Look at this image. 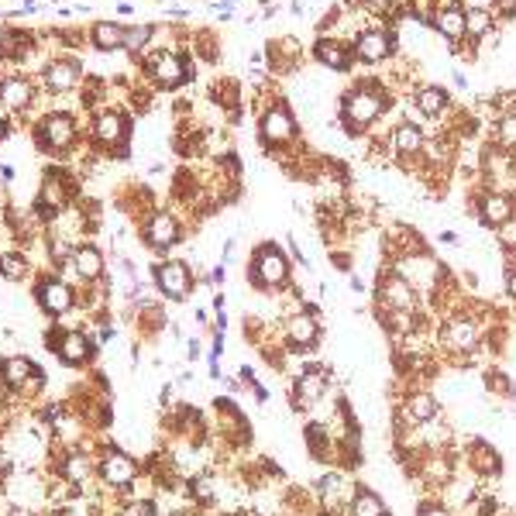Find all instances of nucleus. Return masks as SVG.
<instances>
[{
    "label": "nucleus",
    "mask_w": 516,
    "mask_h": 516,
    "mask_svg": "<svg viewBox=\"0 0 516 516\" xmlns=\"http://www.w3.org/2000/svg\"><path fill=\"white\" fill-rule=\"evenodd\" d=\"M396 94L389 90L379 73H358L351 79V86H344L338 96V128L344 131V138L358 141L379 128V121L389 114Z\"/></svg>",
    "instance_id": "obj_1"
},
{
    "label": "nucleus",
    "mask_w": 516,
    "mask_h": 516,
    "mask_svg": "<svg viewBox=\"0 0 516 516\" xmlns=\"http://www.w3.org/2000/svg\"><path fill=\"white\" fill-rule=\"evenodd\" d=\"M255 131L262 152L272 155L276 162H286L289 155L300 152V117L293 111L283 94H268L258 90L255 100Z\"/></svg>",
    "instance_id": "obj_2"
},
{
    "label": "nucleus",
    "mask_w": 516,
    "mask_h": 516,
    "mask_svg": "<svg viewBox=\"0 0 516 516\" xmlns=\"http://www.w3.org/2000/svg\"><path fill=\"white\" fill-rule=\"evenodd\" d=\"M193 52L179 49V45H155L141 56V79L152 86L155 94H172L193 83Z\"/></svg>",
    "instance_id": "obj_3"
},
{
    "label": "nucleus",
    "mask_w": 516,
    "mask_h": 516,
    "mask_svg": "<svg viewBox=\"0 0 516 516\" xmlns=\"http://www.w3.org/2000/svg\"><path fill=\"white\" fill-rule=\"evenodd\" d=\"M468 211L475 213L478 228L499 234V231L513 228L516 193L513 190H499V186H489V183L475 179V186H472V193H468Z\"/></svg>",
    "instance_id": "obj_4"
},
{
    "label": "nucleus",
    "mask_w": 516,
    "mask_h": 516,
    "mask_svg": "<svg viewBox=\"0 0 516 516\" xmlns=\"http://www.w3.org/2000/svg\"><path fill=\"white\" fill-rule=\"evenodd\" d=\"M293 279V258L286 249H279L276 241L255 245L249 258V283L262 293H283Z\"/></svg>",
    "instance_id": "obj_5"
},
{
    "label": "nucleus",
    "mask_w": 516,
    "mask_h": 516,
    "mask_svg": "<svg viewBox=\"0 0 516 516\" xmlns=\"http://www.w3.org/2000/svg\"><path fill=\"white\" fill-rule=\"evenodd\" d=\"M32 141L35 149L52 158H66L79 141V121L69 111H45V114L32 124Z\"/></svg>",
    "instance_id": "obj_6"
},
{
    "label": "nucleus",
    "mask_w": 516,
    "mask_h": 516,
    "mask_svg": "<svg viewBox=\"0 0 516 516\" xmlns=\"http://www.w3.org/2000/svg\"><path fill=\"white\" fill-rule=\"evenodd\" d=\"M351 52H355V62H358V66L379 69V66H385V62H393V59L400 56V35H396V28H389V24L376 14L372 24H365V28L355 32Z\"/></svg>",
    "instance_id": "obj_7"
},
{
    "label": "nucleus",
    "mask_w": 516,
    "mask_h": 516,
    "mask_svg": "<svg viewBox=\"0 0 516 516\" xmlns=\"http://www.w3.org/2000/svg\"><path fill=\"white\" fill-rule=\"evenodd\" d=\"M73 193H77L73 172L59 169V166L41 172V186L35 196V213L41 224H56L59 217L73 207Z\"/></svg>",
    "instance_id": "obj_8"
},
{
    "label": "nucleus",
    "mask_w": 516,
    "mask_h": 516,
    "mask_svg": "<svg viewBox=\"0 0 516 516\" xmlns=\"http://www.w3.org/2000/svg\"><path fill=\"white\" fill-rule=\"evenodd\" d=\"M90 138H94L96 152L104 155H128V138H131V117L121 107H100L90 117Z\"/></svg>",
    "instance_id": "obj_9"
},
{
    "label": "nucleus",
    "mask_w": 516,
    "mask_h": 516,
    "mask_svg": "<svg viewBox=\"0 0 516 516\" xmlns=\"http://www.w3.org/2000/svg\"><path fill=\"white\" fill-rule=\"evenodd\" d=\"M438 344L448 355H455V358H472L478 351V344H482V327H478V321L468 310L455 306L444 317V324H440Z\"/></svg>",
    "instance_id": "obj_10"
},
{
    "label": "nucleus",
    "mask_w": 516,
    "mask_h": 516,
    "mask_svg": "<svg viewBox=\"0 0 516 516\" xmlns=\"http://www.w3.org/2000/svg\"><path fill=\"white\" fill-rule=\"evenodd\" d=\"M141 241L145 249L155 255H166L169 249H176L183 241V224L169 207H155L145 221H141Z\"/></svg>",
    "instance_id": "obj_11"
},
{
    "label": "nucleus",
    "mask_w": 516,
    "mask_h": 516,
    "mask_svg": "<svg viewBox=\"0 0 516 516\" xmlns=\"http://www.w3.org/2000/svg\"><path fill=\"white\" fill-rule=\"evenodd\" d=\"M421 303V293L403 279L393 266H385L376 276V306L379 310H417Z\"/></svg>",
    "instance_id": "obj_12"
},
{
    "label": "nucleus",
    "mask_w": 516,
    "mask_h": 516,
    "mask_svg": "<svg viewBox=\"0 0 516 516\" xmlns=\"http://www.w3.org/2000/svg\"><path fill=\"white\" fill-rule=\"evenodd\" d=\"M41 86L49 96H66L83 86V62L77 56L49 59L41 66Z\"/></svg>",
    "instance_id": "obj_13"
},
{
    "label": "nucleus",
    "mask_w": 516,
    "mask_h": 516,
    "mask_svg": "<svg viewBox=\"0 0 516 516\" xmlns=\"http://www.w3.org/2000/svg\"><path fill=\"white\" fill-rule=\"evenodd\" d=\"M310 59L327 69V73H355V52H351V41L341 35H317L310 45Z\"/></svg>",
    "instance_id": "obj_14"
},
{
    "label": "nucleus",
    "mask_w": 516,
    "mask_h": 516,
    "mask_svg": "<svg viewBox=\"0 0 516 516\" xmlns=\"http://www.w3.org/2000/svg\"><path fill=\"white\" fill-rule=\"evenodd\" d=\"M152 283L166 300H186L193 293V266L183 258H162L152 268Z\"/></svg>",
    "instance_id": "obj_15"
},
{
    "label": "nucleus",
    "mask_w": 516,
    "mask_h": 516,
    "mask_svg": "<svg viewBox=\"0 0 516 516\" xmlns=\"http://www.w3.org/2000/svg\"><path fill=\"white\" fill-rule=\"evenodd\" d=\"M410 104H413V111H417L423 121H430V124H440L444 117L455 111L451 90H448L444 83H430V79H423L421 86L410 94Z\"/></svg>",
    "instance_id": "obj_16"
},
{
    "label": "nucleus",
    "mask_w": 516,
    "mask_h": 516,
    "mask_svg": "<svg viewBox=\"0 0 516 516\" xmlns=\"http://www.w3.org/2000/svg\"><path fill=\"white\" fill-rule=\"evenodd\" d=\"M327 385H330V372H327L324 365H306L303 372L296 376V383H293V410H310V406H317V403L327 396Z\"/></svg>",
    "instance_id": "obj_17"
},
{
    "label": "nucleus",
    "mask_w": 516,
    "mask_h": 516,
    "mask_svg": "<svg viewBox=\"0 0 516 516\" xmlns=\"http://www.w3.org/2000/svg\"><path fill=\"white\" fill-rule=\"evenodd\" d=\"M324 338V327H321V317L310 313V310H293L286 317V348L289 351H313Z\"/></svg>",
    "instance_id": "obj_18"
},
{
    "label": "nucleus",
    "mask_w": 516,
    "mask_h": 516,
    "mask_svg": "<svg viewBox=\"0 0 516 516\" xmlns=\"http://www.w3.org/2000/svg\"><path fill=\"white\" fill-rule=\"evenodd\" d=\"M35 303L41 306V313L49 317H66L73 306H77V293L66 279L59 276H41L39 286H35Z\"/></svg>",
    "instance_id": "obj_19"
},
{
    "label": "nucleus",
    "mask_w": 516,
    "mask_h": 516,
    "mask_svg": "<svg viewBox=\"0 0 516 516\" xmlns=\"http://www.w3.org/2000/svg\"><path fill=\"white\" fill-rule=\"evenodd\" d=\"M96 472H100V482L111 485V489H131L138 482V461L131 455H124L121 448H111L104 458L96 461Z\"/></svg>",
    "instance_id": "obj_20"
},
{
    "label": "nucleus",
    "mask_w": 516,
    "mask_h": 516,
    "mask_svg": "<svg viewBox=\"0 0 516 516\" xmlns=\"http://www.w3.org/2000/svg\"><path fill=\"white\" fill-rule=\"evenodd\" d=\"M0 383L7 385L11 393H21V396H24V393H39L45 376L35 368V362L14 355V358H4V362H0Z\"/></svg>",
    "instance_id": "obj_21"
},
{
    "label": "nucleus",
    "mask_w": 516,
    "mask_h": 516,
    "mask_svg": "<svg viewBox=\"0 0 516 516\" xmlns=\"http://www.w3.org/2000/svg\"><path fill=\"white\" fill-rule=\"evenodd\" d=\"M266 59H268V77H293L300 69V59H303V45L293 35H279L266 45Z\"/></svg>",
    "instance_id": "obj_22"
},
{
    "label": "nucleus",
    "mask_w": 516,
    "mask_h": 516,
    "mask_svg": "<svg viewBox=\"0 0 516 516\" xmlns=\"http://www.w3.org/2000/svg\"><path fill=\"white\" fill-rule=\"evenodd\" d=\"M39 100V86L21 73H11V77H0V107L11 111V114H24L32 111Z\"/></svg>",
    "instance_id": "obj_23"
},
{
    "label": "nucleus",
    "mask_w": 516,
    "mask_h": 516,
    "mask_svg": "<svg viewBox=\"0 0 516 516\" xmlns=\"http://www.w3.org/2000/svg\"><path fill=\"white\" fill-rule=\"evenodd\" d=\"M465 465L475 478H499L502 475V455L489 440H468V451H465Z\"/></svg>",
    "instance_id": "obj_24"
},
{
    "label": "nucleus",
    "mask_w": 516,
    "mask_h": 516,
    "mask_svg": "<svg viewBox=\"0 0 516 516\" xmlns=\"http://www.w3.org/2000/svg\"><path fill=\"white\" fill-rule=\"evenodd\" d=\"M430 32H438L448 45L465 41V7H461V0H458V4H434Z\"/></svg>",
    "instance_id": "obj_25"
},
{
    "label": "nucleus",
    "mask_w": 516,
    "mask_h": 516,
    "mask_svg": "<svg viewBox=\"0 0 516 516\" xmlns=\"http://www.w3.org/2000/svg\"><path fill=\"white\" fill-rule=\"evenodd\" d=\"M69 272L77 276L79 283H96L107 272V258L96 245H77L69 255Z\"/></svg>",
    "instance_id": "obj_26"
},
{
    "label": "nucleus",
    "mask_w": 516,
    "mask_h": 516,
    "mask_svg": "<svg viewBox=\"0 0 516 516\" xmlns=\"http://www.w3.org/2000/svg\"><path fill=\"white\" fill-rule=\"evenodd\" d=\"M56 355L62 365L83 368V365L94 358V341H90L83 330H62V338H59L56 344Z\"/></svg>",
    "instance_id": "obj_27"
},
{
    "label": "nucleus",
    "mask_w": 516,
    "mask_h": 516,
    "mask_svg": "<svg viewBox=\"0 0 516 516\" xmlns=\"http://www.w3.org/2000/svg\"><path fill=\"white\" fill-rule=\"evenodd\" d=\"M403 417L413 423V427H423V423L438 421L440 400L430 393V389H413V393H406V400H403Z\"/></svg>",
    "instance_id": "obj_28"
},
{
    "label": "nucleus",
    "mask_w": 516,
    "mask_h": 516,
    "mask_svg": "<svg viewBox=\"0 0 516 516\" xmlns=\"http://www.w3.org/2000/svg\"><path fill=\"white\" fill-rule=\"evenodd\" d=\"M86 39L96 52L111 56V52H124V39H128V28L121 21H94L86 28Z\"/></svg>",
    "instance_id": "obj_29"
},
{
    "label": "nucleus",
    "mask_w": 516,
    "mask_h": 516,
    "mask_svg": "<svg viewBox=\"0 0 516 516\" xmlns=\"http://www.w3.org/2000/svg\"><path fill=\"white\" fill-rule=\"evenodd\" d=\"M499 32V21L493 11H465V41L482 49Z\"/></svg>",
    "instance_id": "obj_30"
},
{
    "label": "nucleus",
    "mask_w": 516,
    "mask_h": 516,
    "mask_svg": "<svg viewBox=\"0 0 516 516\" xmlns=\"http://www.w3.org/2000/svg\"><path fill=\"white\" fill-rule=\"evenodd\" d=\"M348 516H389V506L376 489L355 485V496L348 502Z\"/></svg>",
    "instance_id": "obj_31"
},
{
    "label": "nucleus",
    "mask_w": 516,
    "mask_h": 516,
    "mask_svg": "<svg viewBox=\"0 0 516 516\" xmlns=\"http://www.w3.org/2000/svg\"><path fill=\"white\" fill-rule=\"evenodd\" d=\"M489 141L502 149V152L516 155V107L510 111H502V114L493 117V134H489Z\"/></svg>",
    "instance_id": "obj_32"
},
{
    "label": "nucleus",
    "mask_w": 516,
    "mask_h": 516,
    "mask_svg": "<svg viewBox=\"0 0 516 516\" xmlns=\"http://www.w3.org/2000/svg\"><path fill=\"white\" fill-rule=\"evenodd\" d=\"M90 475H94V461H90V455H86V451H69L66 461H62V478H66L73 489H79Z\"/></svg>",
    "instance_id": "obj_33"
},
{
    "label": "nucleus",
    "mask_w": 516,
    "mask_h": 516,
    "mask_svg": "<svg viewBox=\"0 0 516 516\" xmlns=\"http://www.w3.org/2000/svg\"><path fill=\"white\" fill-rule=\"evenodd\" d=\"M482 385H485V393H489V396H496V400H513V393H516V385H513V379H510V372H506V368H485Z\"/></svg>",
    "instance_id": "obj_34"
},
{
    "label": "nucleus",
    "mask_w": 516,
    "mask_h": 516,
    "mask_svg": "<svg viewBox=\"0 0 516 516\" xmlns=\"http://www.w3.org/2000/svg\"><path fill=\"white\" fill-rule=\"evenodd\" d=\"M28 272H32V266H28V255H24V251H0V279L21 283Z\"/></svg>",
    "instance_id": "obj_35"
},
{
    "label": "nucleus",
    "mask_w": 516,
    "mask_h": 516,
    "mask_svg": "<svg viewBox=\"0 0 516 516\" xmlns=\"http://www.w3.org/2000/svg\"><path fill=\"white\" fill-rule=\"evenodd\" d=\"M152 41H155V24H152V21L131 24V28H128V39H124V52H131V56H145Z\"/></svg>",
    "instance_id": "obj_36"
},
{
    "label": "nucleus",
    "mask_w": 516,
    "mask_h": 516,
    "mask_svg": "<svg viewBox=\"0 0 516 516\" xmlns=\"http://www.w3.org/2000/svg\"><path fill=\"white\" fill-rule=\"evenodd\" d=\"M417 516H455V513H451V506L444 499H423L421 506H417Z\"/></svg>",
    "instance_id": "obj_37"
},
{
    "label": "nucleus",
    "mask_w": 516,
    "mask_h": 516,
    "mask_svg": "<svg viewBox=\"0 0 516 516\" xmlns=\"http://www.w3.org/2000/svg\"><path fill=\"white\" fill-rule=\"evenodd\" d=\"M493 14H496L499 24L516 21V0H493Z\"/></svg>",
    "instance_id": "obj_38"
},
{
    "label": "nucleus",
    "mask_w": 516,
    "mask_h": 516,
    "mask_svg": "<svg viewBox=\"0 0 516 516\" xmlns=\"http://www.w3.org/2000/svg\"><path fill=\"white\" fill-rule=\"evenodd\" d=\"M117 516H155V510H152V502L131 499V502H124V506H121V513Z\"/></svg>",
    "instance_id": "obj_39"
},
{
    "label": "nucleus",
    "mask_w": 516,
    "mask_h": 516,
    "mask_svg": "<svg viewBox=\"0 0 516 516\" xmlns=\"http://www.w3.org/2000/svg\"><path fill=\"white\" fill-rule=\"evenodd\" d=\"M451 83H455V86H458L461 94H468V86H472V83H468V77H465V73H461L458 66H455V69H451Z\"/></svg>",
    "instance_id": "obj_40"
},
{
    "label": "nucleus",
    "mask_w": 516,
    "mask_h": 516,
    "mask_svg": "<svg viewBox=\"0 0 516 516\" xmlns=\"http://www.w3.org/2000/svg\"><path fill=\"white\" fill-rule=\"evenodd\" d=\"M465 11H493V0H461Z\"/></svg>",
    "instance_id": "obj_41"
},
{
    "label": "nucleus",
    "mask_w": 516,
    "mask_h": 516,
    "mask_svg": "<svg viewBox=\"0 0 516 516\" xmlns=\"http://www.w3.org/2000/svg\"><path fill=\"white\" fill-rule=\"evenodd\" d=\"M438 238L440 245H461V234H455V231H440Z\"/></svg>",
    "instance_id": "obj_42"
},
{
    "label": "nucleus",
    "mask_w": 516,
    "mask_h": 516,
    "mask_svg": "<svg viewBox=\"0 0 516 516\" xmlns=\"http://www.w3.org/2000/svg\"><path fill=\"white\" fill-rule=\"evenodd\" d=\"M224 276H228V272H224V266H213L211 268V283H217V286L224 283Z\"/></svg>",
    "instance_id": "obj_43"
},
{
    "label": "nucleus",
    "mask_w": 516,
    "mask_h": 516,
    "mask_svg": "<svg viewBox=\"0 0 516 516\" xmlns=\"http://www.w3.org/2000/svg\"><path fill=\"white\" fill-rule=\"evenodd\" d=\"M7 134H11V121H7V117L0 114V145L7 141Z\"/></svg>",
    "instance_id": "obj_44"
},
{
    "label": "nucleus",
    "mask_w": 516,
    "mask_h": 516,
    "mask_svg": "<svg viewBox=\"0 0 516 516\" xmlns=\"http://www.w3.org/2000/svg\"><path fill=\"white\" fill-rule=\"evenodd\" d=\"M303 0H293V4H289V14H293V18H303Z\"/></svg>",
    "instance_id": "obj_45"
},
{
    "label": "nucleus",
    "mask_w": 516,
    "mask_h": 516,
    "mask_svg": "<svg viewBox=\"0 0 516 516\" xmlns=\"http://www.w3.org/2000/svg\"><path fill=\"white\" fill-rule=\"evenodd\" d=\"M117 14H121V18H131L134 7H131V4H117Z\"/></svg>",
    "instance_id": "obj_46"
},
{
    "label": "nucleus",
    "mask_w": 516,
    "mask_h": 516,
    "mask_svg": "<svg viewBox=\"0 0 516 516\" xmlns=\"http://www.w3.org/2000/svg\"><path fill=\"white\" fill-rule=\"evenodd\" d=\"M11 516H35L28 506H11Z\"/></svg>",
    "instance_id": "obj_47"
}]
</instances>
